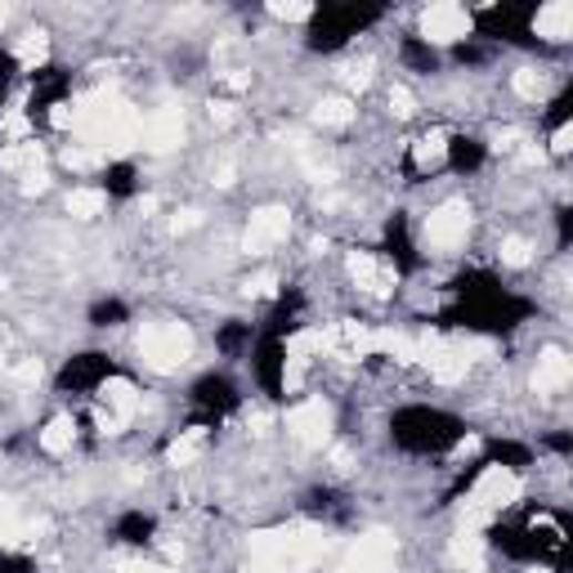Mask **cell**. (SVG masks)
<instances>
[{
  "label": "cell",
  "instance_id": "obj_1",
  "mask_svg": "<svg viewBox=\"0 0 573 573\" xmlns=\"http://www.w3.org/2000/svg\"><path fill=\"white\" fill-rule=\"evenodd\" d=\"M390 439H395L399 448L426 457V452H448V448H457V443L467 439V430H462V421H457V417L417 403V408H399V412H395Z\"/></svg>",
  "mask_w": 573,
  "mask_h": 573
},
{
  "label": "cell",
  "instance_id": "obj_2",
  "mask_svg": "<svg viewBox=\"0 0 573 573\" xmlns=\"http://www.w3.org/2000/svg\"><path fill=\"white\" fill-rule=\"evenodd\" d=\"M467 234H471V211H467V202H439L430 215H426V224H421V247L426 252H457L467 243Z\"/></svg>",
  "mask_w": 573,
  "mask_h": 573
},
{
  "label": "cell",
  "instance_id": "obj_3",
  "mask_svg": "<svg viewBox=\"0 0 573 573\" xmlns=\"http://www.w3.org/2000/svg\"><path fill=\"white\" fill-rule=\"evenodd\" d=\"M140 350H144V359H149L153 368L171 372V368H180V364L193 355V336H188V327H180V323H153V327L144 331V340H140Z\"/></svg>",
  "mask_w": 573,
  "mask_h": 573
},
{
  "label": "cell",
  "instance_id": "obj_4",
  "mask_svg": "<svg viewBox=\"0 0 573 573\" xmlns=\"http://www.w3.org/2000/svg\"><path fill=\"white\" fill-rule=\"evenodd\" d=\"M112 377H117V364L99 350H85V355H72L59 372V390H72V395H99Z\"/></svg>",
  "mask_w": 573,
  "mask_h": 573
},
{
  "label": "cell",
  "instance_id": "obj_5",
  "mask_svg": "<svg viewBox=\"0 0 573 573\" xmlns=\"http://www.w3.org/2000/svg\"><path fill=\"white\" fill-rule=\"evenodd\" d=\"M193 408L202 412V426H215L219 417H228V412H238L243 408V395H238V386L228 381L224 372H206L197 386H193Z\"/></svg>",
  "mask_w": 573,
  "mask_h": 573
},
{
  "label": "cell",
  "instance_id": "obj_6",
  "mask_svg": "<svg viewBox=\"0 0 573 573\" xmlns=\"http://www.w3.org/2000/svg\"><path fill=\"white\" fill-rule=\"evenodd\" d=\"M471 32V14L462 6H452V0H439L421 14V41L426 45H452Z\"/></svg>",
  "mask_w": 573,
  "mask_h": 573
},
{
  "label": "cell",
  "instance_id": "obj_7",
  "mask_svg": "<svg viewBox=\"0 0 573 573\" xmlns=\"http://www.w3.org/2000/svg\"><path fill=\"white\" fill-rule=\"evenodd\" d=\"M350 278H355L359 291H368V296H390V287L399 283V274L381 260V252H355V256H350Z\"/></svg>",
  "mask_w": 573,
  "mask_h": 573
},
{
  "label": "cell",
  "instance_id": "obj_8",
  "mask_svg": "<svg viewBox=\"0 0 573 573\" xmlns=\"http://www.w3.org/2000/svg\"><path fill=\"white\" fill-rule=\"evenodd\" d=\"M287 228H291L287 211H278V206L256 211L252 224H247V252H252V256H265L269 247H278V243L287 238Z\"/></svg>",
  "mask_w": 573,
  "mask_h": 573
},
{
  "label": "cell",
  "instance_id": "obj_9",
  "mask_svg": "<svg viewBox=\"0 0 573 573\" xmlns=\"http://www.w3.org/2000/svg\"><path fill=\"white\" fill-rule=\"evenodd\" d=\"M327 403L323 399H300L291 412H287V430L300 439V443H323L327 439Z\"/></svg>",
  "mask_w": 573,
  "mask_h": 573
},
{
  "label": "cell",
  "instance_id": "obj_10",
  "mask_svg": "<svg viewBox=\"0 0 573 573\" xmlns=\"http://www.w3.org/2000/svg\"><path fill=\"white\" fill-rule=\"evenodd\" d=\"M569 381H573L569 355H564V350H546V355L538 359V368H533V390H538V395H564Z\"/></svg>",
  "mask_w": 573,
  "mask_h": 573
},
{
  "label": "cell",
  "instance_id": "obj_11",
  "mask_svg": "<svg viewBox=\"0 0 573 573\" xmlns=\"http://www.w3.org/2000/svg\"><path fill=\"white\" fill-rule=\"evenodd\" d=\"M484 162H489V144L484 140H475V135H448V157H443L448 171L475 175Z\"/></svg>",
  "mask_w": 573,
  "mask_h": 573
},
{
  "label": "cell",
  "instance_id": "obj_12",
  "mask_svg": "<svg viewBox=\"0 0 573 573\" xmlns=\"http://www.w3.org/2000/svg\"><path fill=\"white\" fill-rule=\"evenodd\" d=\"M443 157H448V131H426L408 149V171L412 175H434V171H443Z\"/></svg>",
  "mask_w": 573,
  "mask_h": 573
},
{
  "label": "cell",
  "instance_id": "obj_13",
  "mask_svg": "<svg viewBox=\"0 0 573 573\" xmlns=\"http://www.w3.org/2000/svg\"><path fill=\"white\" fill-rule=\"evenodd\" d=\"M533 32H538L542 41H551V45L569 41V37H573V6H569V0H551V6H542V10L533 14Z\"/></svg>",
  "mask_w": 573,
  "mask_h": 573
},
{
  "label": "cell",
  "instance_id": "obj_14",
  "mask_svg": "<svg viewBox=\"0 0 573 573\" xmlns=\"http://www.w3.org/2000/svg\"><path fill=\"white\" fill-rule=\"evenodd\" d=\"M390 569H395V542L381 533L364 538L355 560H350V573H390Z\"/></svg>",
  "mask_w": 573,
  "mask_h": 573
},
{
  "label": "cell",
  "instance_id": "obj_15",
  "mask_svg": "<svg viewBox=\"0 0 573 573\" xmlns=\"http://www.w3.org/2000/svg\"><path fill=\"white\" fill-rule=\"evenodd\" d=\"M112 538L126 542V546H153L157 538V520L149 511H122L117 524H112Z\"/></svg>",
  "mask_w": 573,
  "mask_h": 573
},
{
  "label": "cell",
  "instance_id": "obj_16",
  "mask_svg": "<svg viewBox=\"0 0 573 573\" xmlns=\"http://www.w3.org/2000/svg\"><path fill=\"white\" fill-rule=\"evenodd\" d=\"M103 197H135L140 193V171L135 162H103Z\"/></svg>",
  "mask_w": 573,
  "mask_h": 573
},
{
  "label": "cell",
  "instance_id": "obj_17",
  "mask_svg": "<svg viewBox=\"0 0 573 573\" xmlns=\"http://www.w3.org/2000/svg\"><path fill=\"white\" fill-rule=\"evenodd\" d=\"M484 555H489V538H480L475 529H471V533L462 529V533L452 538V564H457V569L480 573V569H484Z\"/></svg>",
  "mask_w": 573,
  "mask_h": 573
},
{
  "label": "cell",
  "instance_id": "obj_18",
  "mask_svg": "<svg viewBox=\"0 0 573 573\" xmlns=\"http://www.w3.org/2000/svg\"><path fill=\"white\" fill-rule=\"evenodd\" d=\"M206 430L211 426H188V430H180V439L166 448V457H171V462L175 467H184V462H193V457L206 448Z\"/></svg>",
  "mask_w": 573,
  "mask_h": 573
},
{
  "label": "cell",
  "instance_id": "obj_19",
  "mask_svg": "<svg viewBox=\"0 0 573 573\" xmlns=\"http://www.w3.org/2000/svg\"><path fill=\"white\" fill-rule=\"evenodd\" d=\"M72 439H76V421H72V417H50V421H45V430H41V448H45V452H54V457H59V452H68V448H72Z\"/></svg>",
  "mask_w": 573,
  "mask_h": 573
},
{
  "label": "cell",
  "instance_id": "obj_20",
  "mask_svg": "<svg viewBox=\"0 0 573 573\" xmlns=\"http://www.w3.org/2000/svg\"><path fill=\"white\" fill-rule=\"evenodd\" d=\"M318 126H331V131H346L355 122V103L350 99H323L318 112H314Z\"/></svg>",
  "mask_w": 573,
  "mask_h": 573
},
{
  "label": "cell",
  "instance_id": "obj_21",
  "mask_svg": "<svg viewBox=\"0 0 573 573\" xmlns=\"http://www.w3.org/2000/svg\"><path fill=\"white\" fill-rule=\"evenodd\" d=\"M103 206H108V197H103V188H99V184H90V188H72V197H68V211H72L76 219H94V215H103Z\"/></svg>",
  "mask_w": 573,
  "mask_h": 573
},
{
  "label": "cell",
  "instance_id": "obj_22",
  "mask_svg": "<svg viewBox=\"0 0 573 573\" xmlns=\"http://www.w3.org/2000/svg\"><path fill=\"white\" fill-rule=\"evenodd\" d=\"M126 318H131V309L117 296H103V300L90 305V327H122Z\"/></svg>",
  "mask_w": 573,
  "mask_h": 573
},
{
  "label": "cell",
  "instance_id": "obj_23",
  "mask_svg": "<svg viewBox=\"0 0 573 573\" xmlns=\"http://www.w3.org/2000/svg\"><path fill=\"white\" fill-rule=\"evenodd\" d=\"M19 72H23V68H19L14 50H0V117H6V99H10V85H14Z\"/></svg>",
  "mask_w": 573,
  "mask_h": 573
},
{
  "label": "cell",
  "instance_id": "obj_24",
  "mask_svg": "<svg viewBox=\"0 0 573 573\" xmlns=\"http://www.w3.org/2000/svg\"><path fill=\"white\" fill-rule=\"evenodd\" d=\"M511 85H515V94H520V99H542V94H546V76H542V72H533V68H520Z\"/></svg>",
  "mask_w": 573,
  "mask_h": 573
},
{
  "label": "cell",
  "instance_id": "obj_25",
  "mask_svg": "<svg viewBox=\"0 0 573 573\" xmlns=\"http://www.w3.org/2000/svg\"><path fill=\"white\" fill-rule=\"evenodd\" d=\"M243 346H252V323H228V327L219 331V350L234 355V350H243Z\"/></svg>",
  "mask_w": 573,
  "mask_h": 573
},
{
  "label": "cell",
  "instance_id": "obj_26",
  "mask_svg": "<svg viewBox=\"0 0 573 573\" xmlns=\"http://www.w3.org/2000/svg\"><path fill=\"white\" fill-rule=\"evenodd\" d=\"M403 63H408V68L430 72V68H434V45H426L421 37H417V41H408V45H403Z\"/></svg>",
  "mask_w": 573,
  "mask_h": 573
},
{
  "label": "cell",
  "instance_id": "obj_27",
  "mask_svg": "<svg viewBox=\"0 0 573 573\" xmlns=\"http://www.w3.org/2000/svg\"><path fill=\"white\" fill-rule=\"evenodd\" d=\"M149 140H153V149H171V144H180V117H162V122H153Z\"/></svg>",
  "mask_w": 573,
  "mask_h": 573
},
{
  "label": "cell",
  "instance_id": "obj_28",
  "mask_svg": "<svg viewBox=\"0 0 573 573\" xmlns=\"http://www.w3.org/2000/svg\"><path fill=\"white\" fill-rule=\"evenodd\" d=\"M0 573H37V560L28 551H0Z\"/></svg>",
  "mask_w": 573,
  "mask_h": 573
},
{
  "label": "cell",
  "instance_id": "obj_29",
  "mask_svg": "<svg viewBox=\"0 0 573 573\" xmlns=\"http://www.w3.org/2000/svg\"><path fill=\"white\" fill-rule=\"evenodd\" d=\"M533 260V247L524 238H507L502 243V265H529Z\"/></svg>",
  "mask_w": 573,
  "mask_h": 573
},
{
  "label": "cell",
  "instance_id": "obj_30",
  "mask_svg": "<svg viewBox=\"0 0 573 573\" xmlns=\"http://www.w3.org/2000/svg\"><path fill=\"white\" fill-rule=\"evenodd\" d=\"M390 112H395V117H412V112H417V99H412L408 85H395L390 90Z\"/></svg>",
  "mask_w": 573,
  "mask_h": 573
},
{
  "label": "cell",
  "instance_id": "obj_31",
  "mask_svg": "<svg viewBox=\"0 0 573 573\" xmlns=\"http://www.w3.org/2000/svg\"><path fill=\"white\" fill-rule=\"evenodd\" d=\"M569 140H573V126H569V122H560V126L551 131V153H555V157H564V153H569Z\"/></svg>",
  "mask_w": 573,
  "mask_h": 573
},
{
  "label": "cell",
  "instance_id": "obj_32",
  "mask_svg": "<svg viewBox=\"0 0 573 573\" xmlns=\"http://www.w3.org/2000/svg\"><path fill=\"white\" fill-rule=\"evenodd\" d=\"M274 14H278V19H287V23H305V19H314V10H309V6H274Z\"/></svg>",
  "mask_w": 573,
  "mask_h": 573
},
{
  "label": "cell",
  "instance_id": "obj_33",
  "mask_svg": "<svg viewBox=\"0 0 573 573\" xmlns=\"http://www.w3.org/2000/svg\"><path fill=\"white\" fill-rule=\"evenodd\" d=\"M346 81H350V85H368V81H372V63H350Z\"/></svg>",
  "mask_w": 573,
  "mask_h": 573
},
{
  "label": "cell",
  "instance_id": "obj_34",
  "mask_svg": "<svg viewBox=\"0 0 573 573\" xmlns=\"http://www.w3.org/2000/svg\"><path fill=\"white\" fill-rule=\"evenodd\" d=\"M126 573H171V569H162V564H131Z\"/></svg>",
  "mask_w": 573,
  "mask_h": 573
},
{
  "label": "cell",
  "instance_id": "obj_35",
  "mask_svg": "<svg viewBox=\"0 0 573 573\" xmlns=\"http://www.w3.org/2000/svg\"><path fill=\"white\" fill-rule=\"evenodd\" d=\"M10 529V502H0V533Z\"/></svg>",
  "mask_w": 573,
  "mask_h": 573
},
{
  "label": "cell",
  "instance_id": "obj_36",
  "mask_svg": "<svg viewBox=\"0 0 573 573\" xmlns=\"http://www.w3.org/2000/svg\"><path fill=\"white\" fill-rule=\"evenodd\" d=\"M6 23H10V6H0V32H6Z\"/></svg>",
  "mask_w": 573,
  "mask_h": 573
},
{
  "label": "cell",
  "instance_id": "obj_37",
  "mask_svg": "<svg viewBox=\"0 0 573 573\" xmlns=\"http://www.w3.org/2000/svg\"><path fill=\"white\" fill-rule=\"evenodd\" d=\"M529 573H551V569H529Z\"/></svg>",
  "mask_w": 573,
  "mask_h": 573
}]
</instances>
